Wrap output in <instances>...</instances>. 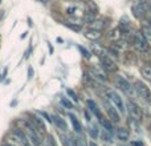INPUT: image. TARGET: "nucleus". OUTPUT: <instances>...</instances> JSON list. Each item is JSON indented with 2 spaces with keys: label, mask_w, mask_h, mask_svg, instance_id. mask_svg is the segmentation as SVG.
Segmentation results:
<instances>
[{
  "label": "nucleus",
  "mask_w": 151,
  "mask_h": 146,
  "mask_svg": "<svg viewBox=\"0 0 151 146\" xmlns=\"http://www.w3.org/2000/svg\"><path fill=\"white\" fill-rule=\"evenodd\" d=\"M0 146H11L9 144H7V142H5V144H3V145H0Z\"/></svg>",
  "instance_id": "72a5a7b5"
},
{
  "label": "nucleus",
  "mask_w": 151,
  "mask_h": 146,
  "mask_svg": "<svg viewBox=\"0 0 151 146\" xmlns=\"http://www.w3.org/2000/svg\"><path fill=\"white\" fill-rule=\"evenodd\" d=\"M99 122H101V125H102V128L105 129V130H109V132H111L113 133V124H111V121H109L107 118H104L102 117L101 120H99Z\"/></svg>",
  "instance_id": "412c9836"
},
{
  "label": "nucleus",
  "mask_w": 151,
  "mask_h": 146,
  "mask_svg": "<svg viewBox=\"0 0 151 146\" xmlns=\"http://www.w3.org/2000/svg\"><path fill=\"white\" fill-rule=\"evenodd\" d=\"M97 19V15L96 12H93V11H88V12L85 13V21L86 23H90V21L96 20Z\"/></svg>",
  "instance_id": "b1692460"
},
{
  "label": "nucleus",
  "mask_w": 151,
  "mask_h": 146,
  "mask_svg": "<svg viewBox=\"0 0 151 146\" xmlns=\"http://www.w3.org/2000/svg\"><path fill=\"white\" fill-rule=\"evenodd\" d=\"M88 146H98V145H97L96 142H93V141H91V142H89V144H88Z\"/></svg>",
  "instance_id": "2f4dec72"
},
{
  "label": "nucleus",
  "mask_w": 151,
  "mask_h": 146,
  "mask_svg": "<svg viewBox=\"0 0 151 146\" xmlns=\"http://www.w3.org/2000/svg\"><path fill=\"white\" fill-rule=\"evenodd\" d=\"M105 109H106L107 117L110 118V121H111V122H119V120H121V117H119V113H118V110L115 109V108L111 104H106V106H105Z\"/></svg>",
  "instance_id": "9d476101"
},
{
  "label": "nucleus",
  "mask_w": 151,
  "mask_h": 146,
  "mask_svg": "<svg viewBox=\"0 0 151 146\" xmlns=\"http://www.w3.org/2000/svg\"><path fill=\"white\" fill-rule=\"evenodd\" d=\"M78 49H80L81 52H82V55L85 56L86 59H89V57H90V52H89V51H86L85 48H82V47H78Z\"/></svg>",
  "instance_id": "cd10ccee"
},
{
  "label": "nucleus",
  "mask_w": 151,
  "mask_h": 146,
  "mask_svg": "<svg viewBox=\"0 0 151 146\" xmlns=\"http://www.w3.org/2000/svg\"><path fill=\"white\" fill-rule=\"evenodd\" d=\"M61 105L65 106L66 109H73V102L69 101L68 97H63V98H61Z\"/></svg>",
  "instance_id": "393cba45"
},
{
  "label": "nucleus",
  "mask_w": 151,
  "mask_h": 146,
  "mask_svg": "<svg viewBox=\"0 0 151 146\" xmlns=\"http://www.w3.org/2000/svg\"><path fill=\"white\" fill-rule=\"evenodd\" d=\"M107 98L111 102V105L121 113V114H125L126 113V108H125V102H123L122 97L117 93L115 90H109L107 92Z\"/></svg>",
  "instance_id": "7ed1b4c3"
},
{
  "label": "nucleus",
  "mask_w": 151,
  "mask_h": 146,
  "mask_svg": "<svg viewBox=\"0 0 151 146\" xmlns=\"http://www.w3.org/2000/svg\"><path fill=\"white\" fill-rule=\"evenodd\" d=\"M141 74L143 76L145 80L151 81V66L150 65H143L141 68Z\"/></svg>",
  "instance_id": "aec40b11"
},
{
  "label": "nucleus",
  "mask_w": 151,
  "mask_h": 146,
  "mask_svg": "<svg viewBox=\"0 0 151 146\" xmlns=\"http://www.w3.org/2000/svg\"><path fill=\"white\" fill-rule=\"evenodd\" d=\"M150 5H151V0H137L131 5V11H133L134 16L137 19H143L149 13Z\"/></svg>",
  "instance_id": "f03ea898"
},
{
  "label": "nucleus",
  "mask_w": 151,
  "mask_h": 146,
  "mask_svg": "<svg viewBox=\"0 0 151 146\" xmlns=\"http://www.w3.org/2000/svg\"><path fill=\"white\" fill-rule=\"evenodd\" d=\"M130 146H145V144H143V141H131L130 142Z\"/></svg>",
  "instance_id": "c85d7f7f"
},
{
  "label": "nucleus",
  "mask_w": 151,
  "mask_h": 146,
  "mask_svg": "<svg viewBox=\"0 0 151 146\" xmlns=\"http://www.w3.org/2000/svg\"><path fill=\"white\" fill-rule=\"evenodd\" d=\"M115 84H117L118 89L123 90L125 93H131V85L126 78H123L122 76H115Z\"/></svg>",
  "instance_id": "1a4fd4ad"
},
{
  "label": "nucleus",
  "mask_w": 151,
  "mask_h": 146,
  "mask_svg": "<svg viewBox=\"0 0 151 146\" xmlns=\"http://www.w3.org/2000/svg\"><path fill=\"white\" fill-rule=\"evenodd\" d=\"M66 93H68V94H69V97H70V98H72V100H73V101H76V102H77V101H78V98H77V94H76V93H74V92H73V90H72V89H68V90H66Z\"/></svg>",
  "instance_id": "bb28decb"
},
{
  "label": "nucleus",
  "mask_w": 151,
  "mask_h": 146,
  "mask_svg": "<svg viewBox=\"0 0 151 146\" xmlns=\"http://www.w3.org/2000/svg\"><path fill=\"white\" fill-rule=\"evenodd\" d=\"M83 36H85L88 40H90V41H96V40H98L99 37L102 36V33H101V31H98V29L89 28V29H86V31H85Z\"/></svg>",
  "instance_id": "f8f14e48"
},
{
  "label": "nucleus",
  "mask_w": 151,
  "mask_h": 146,
  "mask_svg": "<svg viewBox=\"0 0 151 146\" xmlns=\"http://www.w3.org/2000/svg\"><path fill=\"white\" fill-rule=\"evenodd\" d=\"M115 136H117V138L119 139L121 142H127L129 139H130V133H129V130L125 128H118L117 132H115Z\"/></svg>",
  "instance_id": "ddd939ff"
},
{
  "label": "nucleus",
  "mask_w": 151,
  "mask_h": 146,
  "mask_svg": "<svg viewBox=\"0 0 151 146\" xmlns=\"http://www.w3.org/2000/svg\"><path fill=\"white\" fill-rule=\"evenodd\" d=\"M40 3H49V1H52V0H39Z\"/></svg>",
  "instance_id": "473e14b6"
},
{
  "label": "nucleus",
  "mask_w": 151,
  "mask_h": 146,
  "mask_svg": "<svg viewBox=\"0 0 151 146\" xmlns=\"http://www.w3.org/2000/svg\"><path fill=\"white\" fill-rule=\"evenodd\" d=\"M52 122L55 124V125L57 126V128L60 129V130L66 132V129H68L65 120H64V118H61V117H58V116H53V117H52Z\"/></svg>",
  "instance_id": "dca6fc26"
},
{
  "label": "nucleus",
  "mask_w": 151,
  "mask_h": 146,
  "mask_svg": "<svg viewBox=\"0 0 151 146\" xmlns=\"http://www.w3.org/2000/svg\"><path fill=\"white\" fill-rule=\"evenodd\" d=\"M90 74L98 82H106L107 81V72L104 68H99V66H93L90 69Z\"/></svg>",
  "instance_id": "6e6552de"
},
{
  "label": "nucleus",
  "mask_w": 151,
  "mask_h": 146,
  "mask_svg": "<svg viewBox=\"0 0 151 146\" xmlns=\"http://www.w3.org/2000/svg\"><path fill=\"white\" fill-rule=\"evenodd\" d=\"M33 77V69H32V66H29L28 68V78H32Z\"/></svg>",
  "instance_id": "c756f323"
},
{
  "label": "nucleus",
  "mask_w": 151,
  "mask_h": 146,
  "mask_svg": "<svg viewBox=\"0 0 151 146\" xmlns=\"http://www.w3.org/2000/svg\"><path fill=\"white\" fill-rule=\"evenodd\" d=\"M88 133H89V136H90L91 138H94V139L98 138V137H99V129H98V126H94V125L89 126Z\"/></svg>",
  "instance_id": "4be33fe9"
},
{
  "label": "nucleus",
  "mask_w": 151,
  "mask_h": 146,
  "mask_svg": "<svg viewBox=\"0 0 151 146\" xmlns=\"http://www.w3.org/2000/svg\"><path fill=\"white\" fill-rule=\"evenodd\" d=\"M99 61H101L102 68L107 73H114L118 71L117 63H115L109 55H106V53H101V55H99Z\"/></svg>",
  "instance_id": "423d86ee"
},
{
  "label": "nucleus",
  "mask_w": 151,
  "mask_h": 146,
  "mask_svg": "<svg viewBox=\"0 0 151 146\" xmlns=\"http://www.w3.org/2000/svg\"><path fill=\"white\" fill-rule=\"evenodd\" d=\"M141 31H142V33L145 35V37L147 39V41L151 44V24L150 23H143Z\"/></svg>",
  "instance_id": "a211bd4d"
},
{
  "label": "nucleus",
  "mask_w": 151,
  "mask_h": 146,
  "mask_svg": "<svg viewBox=\"0 0 151 146\" xmlns=\"http://www.w3.org/2000/svg\"><path fill=\"white\" fill-rule=\"evenodd\" d=\"M29 121L32 122V125L35 126L36 129H40L41 132H45V125H44V121H42V118H40V117H37L36 114H33V116H31V118H29Z\"/></svg>",
  "instance_id": "4468645a"
},
{
  "label": "nucleus",
  "mask_w": 151,
  "mask_h": 146,
  "mask_svg": "<svg viewBox=\"0 0 151 146\" xmlns=\"http://www.w3.org/2000/svg\"><path fill=\"white\" fill-rule=\"evenodd\" d=\"M85 118H86L88 121L91 120V118H90V114H89V112H85Z\"/></svg>",
  "instance_id": "7c9ffc66"
},
{
  "label": "nucleus",
  "mask_w": 151,
  "mask_h": 146,
  "mask_svg": "<svg viewBox=\"0 0 151 146\" xmlns=\"http://www.w3.org/2000/svg\"><path fill=\"white\" fill-rule=\"evenodd\" d=\"M86 105H88L89 112H91L94 116H96V117H98V120H101V118H102V113H101V110H99L98 105H97L93 100H88V101H86Z\"/></svg>",
  "instance_id": "9b49d317"
},
{
  "label": "nucleus",
  "mask_w": 151,
  "mask_h": 146,
  "mask_svg": "<svg viewBox=\"0 0 151 146\" xmlns=\"http://www.w3.org/2000/svg\"><path fill=\"white\" fill-rule=\"evenodd\" d=\"M127 112H129V116H130L134 121H137V122H139V121L142 120V109L133 100H129L127 101Z\"/></svg>",
  "instance_id": "0eeeda50"
},
{
  "label": "nucleus",
  "mask_w": 151,
  "mask_h": 146,
  "mask_svg": "<svg viewBox=\"0 0 151 146\" xmlns=\"http://www.w3.org/2000/svg\"><path fill=\"white\" fill-rule=\"evenodd\" d=\"M134 89H135L138 97H141L147 104H151V90L146 84L142 82V81H137L135 85H134Z\"/></svg>",
  "instance_id": "39448f33"
},
{
  "label": "nucleus",
  "mask_w": 151,
  "mask_h": 146,
  "mask_svg": "<svg viewBox=\"0 0 151 146\" xmlns=\"http://www.w3.org/2000/svg\"><path fill=\"white\" fill-rule=\"evenodd\" d=\"M149 13H150V15H151V5H150V11H149Z\"/></svg>",
  "instance_id": "c9c22d12"
},
{
  "label": "nucleus",
  "mask_w": 151,
  "mask_h": 146,
  "mask_svg": "<svg viewBox=\"0 0 151 146\" xmlns=\"http://www.w3.org/2000/svg\"><path fill=\"white\" fill-rule=\"evenodd\" d=\"M40 146H41V145H40Z\"/></svg>",
  "instance_id": "e433bc0d"
},
{
  "label": "nucleus",
  "mask_w": 151,
  "mask_h": 146,
  "mask_svg": "<svg viewBox=\"0 0 151 146\" xmlns=\"http://www.w3.org/2000/svg\"><path fill=\"white\" fill-rule=\"evenodd\" d=\"M69 120H70L72 126H73L76 133H82V125H81V122L78 121V118L76 117L74 114H69Z\"/></svg>",
  "instance_id": "f3484780"
},
{
  "label": "nucleus",
  "mask_w": 151,
  "mask_h": 146,
  "mask_svg": "<svg viewBox=\"0 0 151 146\" xmlns=\"http://www.w3.org/2000/svg\"><path fill=\"white\" fill-rule=\"evenodd\" d=\"M88 25H89V28H91V29H98V31H102V28L105 27V24H104V21H102V20L96 19V20L88 23Z\"/></svg>",
  "instance_id": "6ab92c4d"
},
{
  "label": "nucleus",
  "mask_w": 151,
  "mask_h": 146,
  "mask_svg": "<svg viewBox=\"0 0 151 146\" xmlns=\"http://www.w3.org/2000/svg\"><path fill=\"white\" fill-rule=\"evenodd\" d=\"M5 142L9 144L11 146H28V137L23 130L16 129L12 133H9Z\"/></svg>",
  "instance_id": "f257e3e1"
},
{
  "label": "nucleus",
  "mask_w": 151,
  "mask_h": 146,
  "mask_svg": "<svg viewBox=\"0 0 151 146\" xmlns=\"http://www.w3.org/2000/svg\"><path fill=\"white\" fill-rule=\"evenodd\" d=\"M149 129H150V132H151V122H150V125H149Z\"/></svg>",
  "instance_id": "f704fd0d"
},
{
  "label": "nucleus",
  "mask_w": 151,
  "mask_h": 146,
  "mask_svg": "<svg viewBox=\"0 0 151 146\" xmlns=\"http://www.w3.org/2000/svg\"><path fill=\"white\" fill-rule=\"evenodd\" d=\"M101 138L104 139V141H106V142H111L113 141V133L111 132H109V130H105L104 129V133L101 134Z\"/></svg>",
  "instance_id": "5701e85b"
},
{
  "label": "nucleus",
  "mask_w": 151,
  "mask_h": 146,
  "mask_svg": "<svg viewBox=\"0 0 151 146\" xmlns=\"http://www.w3.org/2000/svg\"><path fill=\"white\" fill-rule=\"evenodd\" d=\"M64 25H66L68 28H70V29H73V31H81V25H77V24H72V23H69V21H66V23H64Z\"/></svg>",
  "instance_id": "a878e982"
},
{
  "label": "nucleus",
  "mask_w": 151,
  "mask_h": 146,
  "mask_svg": "<svg viewBox=\"0 0 151 146\" xmlns=\"http://www.w3.org/2000/svg\"><path fill=\"white\" fill-rule=\"evenodd\" d=\"M133 44H134V47H135V49L138 51V52H147V51H149L150 43L147 41V39L145 37V35L142 33V31L135 32Z\"/></svg>",
  "instance_id": "20e7f679"
},
{
  "label": "nucleus",
  "mask_w": 151,
  "mask_h": 146,
  "mask_svg": "<svg viewBox=\"0 0 151 146\" xmlns=\"http://www.w3.org/2000/svg\"><path fill=\"white\" fill-rule=\"evenodd\" d=\"M107 36H109V39L111 40V41H119V40L122 39V36H123V32L121 31L119 27H117V28L111 29Z\"/></svg>",
  "instance_id": "2eb2a0df"
}]
</instances>
